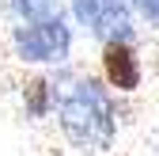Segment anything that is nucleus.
Listing matches in <instances>:
<instances>
[{
	"mask_svg": "<svg viewBox=\"0 0 159 156\" xmlns=\"http://www.w3.org/2000/svg\"><path fill=\"white\" fill-rule=\"evenodd\" d=\"M65 133L84 149H106L114 141V107L95 80H76V88L61 103Z\"/></svg>",
	"mask_w": 159,
	"mask_h": 156,
	"instance_id": "1",
	"label": "nucleus"
},
{
	"mask_svg": "<svg viewBox=\"0 0 159 156\" xmlns=\"http://www.w3.org/2000/svg\"><path fill=\"white\" fill-rule=\"evenodd\" d=\"M15 50L27 61H61L68 53V27L61 19H38L34 27L15 34Z\"/></svg>",
	"mask_w": 159,
	"mask_h": 156,
	"instance_id": "2",
	"label": "nucleus"
},
{
	"mask_svg": "<svg viewBox=\"0 0 159 156\" xmlns=\"http://www.w3.org/2000/svg\"><path fill=\"white\" fill-rule=\"evenodd\" d=\"M102 69H106V80L117 91H133L136 84H140V65H136L133 50L121 42V38L106 42V50H102Z\"/></svg>",
	"mask_w": 159,
	"mask_h": 156,
	"instance_id": "3",
	"label": "nucleus"
},
{
	"mask_svg": "<svg viewBox=\"0 0 159 156\" xmlns=\"http://www.w3.org/2000/svg\"><path fill=\"white\" fill-rule=\"evenodd\" d=\"M15 8L23 12L30 23H38V19H57V0H15Z\"/></svg>",
	"mask_w": 159,
	"mask_h": 156,
	"instance_id": "4",
	"label": "nucleus"
},
{
	"mask_svg": "<svg viewBox=\"0 0 159 156\" xmlns=\"http://www.w3.org/2000/svg\"><path fill=\"white\" fill-rule=\"evenodd\" d=\"M27 107H30V114H46V80L27 84Z\"/></svg>",
	"mask_w": 159,
	"mask_h": 156,
	"instance_id": "5",
	"label": "nucleus"
},
{
	"mask_svg": "<svg viewBox=\"0 0 159 156\" xmlns=\"http://www.w3.org/2000/svg\"><path fill=\"white\" fill-rule=\"evenodd\" d=\"M140 8L148 12V19H155V23H159V0H140Z\"/></svg>",
	"mask_w": 159,
	"mask_h": 156,
	"instance_id": "6",
	"label": "nucleus"
}]
</instances>
